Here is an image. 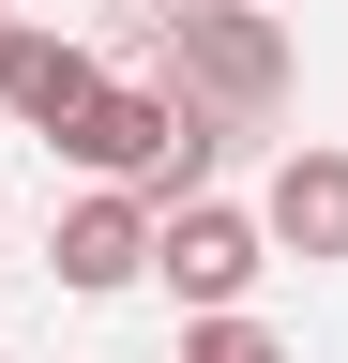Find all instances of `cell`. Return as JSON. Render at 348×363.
<instances>
[{"label": "cell", "instance_id": "cell-1", "mask_svg": "<svg viewBox=\"0 0 348 363\" xmlns=\"http://www.w3.org/2000/svg\"><path fill=\"white\" fill-rule=\"evenodd\" d=\"M152 61H167L152 91H182V106L228 121V136L288 106V30L257 16V0H182V16H152Z\"/></svg>", "mask_w": 348, "mask_h": 363}, {"label": "cell", "instance_id": "cell-2", "mask_svg": "<svg viewBox=\"0 0 348 363\" xmlns=\"http://www.w3.org/2000/svg\"><path fill=\"white\" fill-rule=\"evenodd\" d=\"M152 272H167L197 318H242V288L273 272V242H257V212H228V197H182V212H152Z\"/></svg>", "mask_w": 348, "mask_h": 363}, {"label": "cell", "instance_id": "cell-3", "mask_svg": "<svg viewBox=\"0 0 348 363\" xmlns=\"http://www.w3.org/2000/svg\"><path fill=\"white\" fill-rule=\"evenodd\" d=\"M91 91H106V61H91L76 30H46V16L0 30V121H16V136H46V152H61V136L91 121Z\"/></svg>", "mask_w": 348, "mask_h": 363}, {"label": "cell", "instance_id": "cell-4", "mask_svg": "<svg viewBox=\"0 0 348 363\" xmlns=\"http://www.w3.org/2000/svg\"><path fill=\"white\" fill-rule=\"evenodd\" d=\"M257 242H273V257H348V152H333V136H303V152L273 167Z\"/></svg>", "mask_w": 348, "mask_h": 363}, {"label": "cell", "instance_id": "cell-5", "mask_svg": "<svg viewBox=\"0 0 348 363\" xmlns=\"http://www.w3.org/2000/svg\"><path fill=\"white\" fill-rule=\"evenodd\" d=\"M46 272H61L76 303H106V288H137V272H152V212H137V197H76V212L46 227Z\"/></svg>", "mask_w": 348, "mask_h": 363}, {"label": "cell", "instance_id": "cell-6", "mask_svg": "<svg viewBox=\"0 0 348 363\" xmlns=\"http://www.w3.org/2000/svg\"><path fill=\"white\" fill-rule=\"evenodd\" d=\"M182 363H288V348H273V318H197Z\"/></svg>", "mask_w": 348, "mask_h": 363}, {"label": "cell", "instance_id": "cell-7", "mask_svg": "<svg viewBox=\"0 0 348 363\" xmlns=\"http://www.w3.org/2000/svg\"><path fill=\"white\" fill-rule=\"evenodd\" d=\"M0 30H16V0H0Z\"/></svg>", "mask_w": 348, "mask_h": 363}]
</instances>
